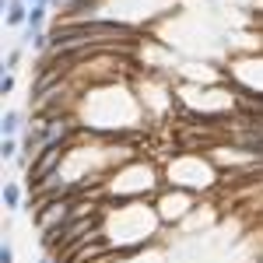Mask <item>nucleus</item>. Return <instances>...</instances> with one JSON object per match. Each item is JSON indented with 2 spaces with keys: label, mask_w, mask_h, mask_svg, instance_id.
Instances as JSON below:
<instances>
[{
  "label": "nucleus",
  "mask_w": 263,
  "mask_h": 263,
  "mask_svg": "<svg viewBox=\"0 0 263 263\" xmlns=\"http://www.w3.org/2000/svg\"><path fill=\"white\" fill-rule=\"evenodd\" d=\"M14 91V70H4L0 74V95H11Z\"/></svg>",
  "instance_id": "obj_6"
},
{
  "label": "nucleus",
  "mask_w": 263,
  "mask_h": 263,
  "mask_svg": "<svg viewBox=\"0 0 263 263\" xmlns=\"http://www.w3.org/2000/svg\"><path fill=\"white\" fill-rule=\"evenodd\" d=\"M18 155H21V141L18 137H4V144H0V158H4V162H18Z\"/></svg>",
  "instance_id": "obj_5"
},
{
  "label": "nucleus",
  "mask_w": 263,
  "mask_h": 263,
  "mask_svg": "<svg viewBox=\"0 0 263 263\" xmlns=\"http://www.w3.org/2000/svg\"><path fill=\"white\" fill-rule=\"evenodd\" d=\"M35 263H60V260H57V253H42Z\"/></svg>",
  "instance_id": "obj_9"
},
{
  "label": "nucleus",
  "mask_w": 263,
  "mask_h": 263,
  "mask_svg": "<svg viewBox=\"0 0 263 263\" xmlns=\"http://www.w3.org/2000/svg\"><path fill=\"white\" fill-rule=\"evenodd\" d=\"M4 4V25L7 28H25L28 25V4L25 0H0Z\"/></svg>",
  "instance_id": "obj_2"
},
{
  "label": "nucleus",
  "mask_w": 263,
  "mask_h": 263,
  "mask_svg": "<svg viewBox=\"0 0 263 263\" xmlns=\"http://www.w3.org/2000/svg\"><path fill=\"white\" fill-rule=\"evenodd\" d=\"M21 200H25V190H21V182H4V211H7V214L21 211Z\"/></svg>",
  "instance_id": "obj_4"
},
{
  "label": "nucleus",
  "mask_w": 263,
  "mask_h": 263,
  "mask_svg": "<svg viewBox=\"0 0 263 263\" xmlns=\"http://www.w3.org/2000/svg\"><path fill=\"white\" fill-rule=\"evenodd\" d=\"M18 60H21V49H11L4 57V70H18Z\"/></svg>",
  "instance_id": "obj_8"
},
{
  "label": "nucleus",
  "mask_w": 263,
  "mask_h": 263,
  "mask_svg": "<svg viewBox=\"0 0 263 263\" xmlns=\"http://www.w3.org/2000/svg\"><path fill=\"white\" fill-rule=\"evenodd\" d=\"M25 126H28V123H25V112H21V109H7V112H4V123H0V134H4V137H21Z\"/></svg>",
  "instance_id": "obj_3"
},
{
  "label": "nucleus",
  "mask_w": 263,
  "mask_h": 263,
  "mask_svg": "<svg viewBox=\"0 0 263 263\" xmlns=\"http://www.w3.org/2000/svg\"><path fill=\"white\" fill-rule=\"evenodd\" d=\"M0 263H14V242H0Z\"/></svg>",
  "instance_id": "obj_7"
},
{
  "label": "nucleus",
  "mask_w": 263,
  "mask_h": 263,
  "mask_svg": "<svg viewBox=\"0 0 263 263\" xmlns=\"http://www.w3.org/2000/svg\"><path fill=\"white\" fill-rule=\"evenodd\" d=\"M67 147H70V141H67V137L42 144V151L35 155V162L28 165V186H32V190H39L46 179L60 176V162L67 158Z\"/></svg>",
  "instance_id": "obj_1"
},
{
  "label": "nucleus",
  "mask_w": 263,
  "mask_h": 263,
  "mask_svg": "<svg viewBox=\"0 0 263 263\" xmlns=\"http://www.w3.org/2000/svg\"><path fill=\"white\" fill-rule=\"evenodd\" d=\"M28 7H35V4H53V0H25Z\"/></svg>",
  "instance_id": "obj_10"
}]
</instances>
